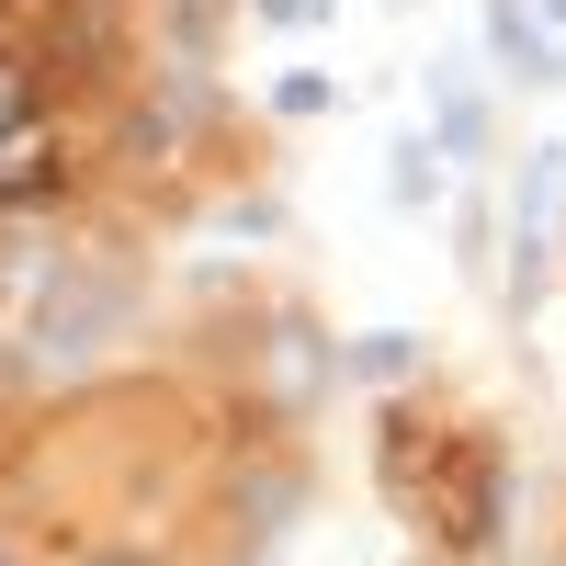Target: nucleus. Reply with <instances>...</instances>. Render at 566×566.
<instances>
[{"label": "nucleus", "instance_id": "f257e3e1", "mask_svg": "<svg viewBox=\"0 0 566 566\" xmlns=\"http://www.w3.org/2000/svg\"><path fill=\"white\" fill-rule=\"evenodd\" d=\"M125 317V283L114 272H80V283H45V306H34V328H23V352L34 363H80L103 328Z\"/></svg>", "mask_w": 566, "mask_h": 566}, {"label": "nucleus", "instance_id": "20e7f679", "mask_svg": "<svg viewBox=\"0 0 566 566\" xmlns=\"http://www.w3.org/2000/svg\"><path fill=\"white\" fill-rule=\"evenodd\" d=\"M340 363H352V374H363V386H397V374H408V363H419V340H408V328H374V340H352V352H340Z\"/></svg>", "mask_w": 566, "mask_h": 566}, {"label": "nucleus", "instance_id": "423d86ee", "mask_svg": "<svg viewBox=\"0 0 566 566\" xmlns=\"http://www.w3.org/2000/svg\"><path fill=\"white\" fill-rule=\"evenodd\" d=\"M442 148H476V91H464V69L442 80Z\"/></svg>", "mask_w": 566, "mask_h": 566}, {"label": "nucleus", "instance_id": "6e6552de", "mask_svg": "<svg viewBox=\"0 0 566 566\" xmlns=\"http://www.w3.org/2000/svg\"><path fill=\"white\" fill-rule=\"evenodd\" d=\"M533 12H544V34H566V0H533Z\"/></svg>", "mask_w": 566, "mask_h": 566}, {"label": "nucleus", "instance_id": "f03ea898", "mask_svg": "<svg viewBox=\"0 0 566 566\" xmlns=\"http://www.w3.org/2000/svg\"><path fill=\"white\" fill-rule=\"evenodd\" d=\"M555 205H566V136H555V148H533L522 193H510V261H522V283H533V261H544V227H555Z\"/></svg>", "mask_w": 566, "mask_h": 566}, {"label": "nucleus", "instance_id": "7ed1b4c3", "mask_svg": "<svg viewBox=\"0 0 566 566\" xmlns=\"http://www.w3.org/2000/svg\"><path fill=\"white\" fill-rule=\"evenodd\" d=\"M488 45L510 69H533V80H555V45H544V23L522 12V0H488Z\"/></svg>", "mask_w": 566, "mask_h": 566}, {"label": "nucleus", "instance_id": "39448f33", "mask_svg": "<svg viewBox=\"0 0 566 566\" xmlns=\"http://www.w3.org/2000/svg\"><path fill=\"white\" fill-rule=\"evenodd\" d=\"M386 170H397V181H386L397 205H431V193H442V159L419 148V136H397V159H386Z\"/></svg>", "mask_w": 566, "mask_h": 566}, {"label": "nucleus", "instance_id": "0eeeda50", "mask_svg": "<svg viewBox=\"0 0 566 566\" xmlns=\"http://www.w3.org/2000/svg\"><path fill=\"white\" fill-rule=\"evenodd\" d=\"M328 0H261V23H317Z\"/></svg>", "mask_w": 566, "mask_h": 566}]
</instances>
